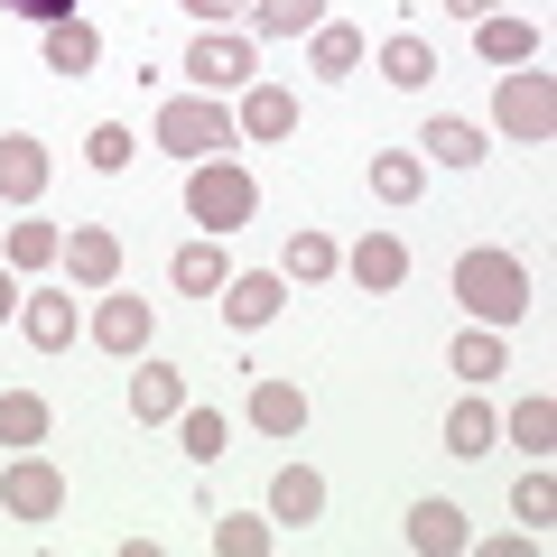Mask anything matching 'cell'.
Listing matches in <instances>:
<instances>
[{
	"label": "cell",
	"instance_id": "obj_1",
	"mask_svg": "<svg viewBox=\"0 0 557 557\" xmlns=\"http://www.w3.org/2000/svg\"><path fill=\"white\" fill-rule=\"evenodd\" d=\"M446 288H456V307L474 325H520L530 317V270H520V251H502V242H474Z\"/></svg>",
	"mask_w": 557,
	"mask_h": 557
},
{
	"label": "cell",
	"instance_id": "obj_2",
	"mask_svg": "<svg viewBox=\"0 0 557 557\" xmlns=\"http://www.w3.org/2000/svg\"><path fill=\"white\" fill-rule=\"evenodd\" d=\"M149 139H159L168 159H214V149H233V112H223V94H177L159 102V121H149Z\"/></svg>",
	"mask_w": 557,
	"mask_h": 557
},
{
	"label": "cell",
	"instance_id": "obj_3",
	"mask_svg": "<svg viewBox=\"0 0 557 557\" xmlns=\"http://www.w3.org/2000/svg\"><path fill=\"white\" fill-rule=\"evenodd\" d=\"M186 214H196L205 233H242V223L260 214L251 168H233V159H196V168H186Z\"/></svg>",
	"mask_w": 557,
	"mask_h": 557
},
{
	"label": "cell",
	"instance_id": "obj_4",
	"mask_svg": "<svg viewBox=\"0 0 557 557\" xmlns=\"http://www.w3.org/2000/svg\"><path fill=\"white\" fill-rule=\"evenodd\" d=\"M493 121L520 139V149H548V131H557V84L530 75V65H511V75L493 84Z\"/></svg>",
	"mask_w": 557,
	"mask_h": 557
},
{
	"label": "cell",
	"instance_id": "obj_5",
	"mask_svg": "<svg viewBox=\"0 0 557 557\" xmlns=\"http://www.w3.org/2000/svg\"><path fill=\"white\" fill-rule=\"evenodd\" d=\"M251 75H260V47L242 28H196V47H186V84L196 94H242Z\"/></svg>",
	"mask_w": 557,
	"mask_h": 557
},
{
	"label": "cell",
	"instance_id": "obj_6",
	"mask_svg": "<svg viewBox=\"0 0 557 557\" xmlns=\"http://www.w3.org/2000/svg\"><path fill=\"white\" fill-rule=\"evenodd\" d=\"M0 511L28 520V530H38V520H57V511H65V474H57L47 456H20L10 474H0Z\"/></svg>",
	"mask_w": 557,
	"mask_h": 557
},
{
	"label": "cell",
	"instance_id": "obj_7",
	"mask_svg": "<svg viewBox=\"0 0 557 557\" xmlns=\"http://www.w3.org/2000/svg\"><path fill=\"white\" fill-rule=\"evenodd\" d=\"M57 270L75 278V288H112V278H121V233H112V223H75L65 251H57Z\"/></svg>",
	"mask_w": 557,
	"mask_h": 557
},
{
	"label": "cell",
	"instance_id": "obj_8",
	"mask_svg": "<svg viewBox=\"0 0 557 557\" xmlns=\"http://www.w3.org/2000/svg\"><path fill=\"white\" fill-rule=\"evenodd\" d=\"M47 177H57L47 139H28V131L0 139V205H38V196H47Z\"/></svg>",
	"mask_w": 557,
	"mask_h": 557
},
{
	"label": "cell",
	"instance_id": "obj_9",
	"mask_svg": "<svg viewBox=\"0 0 557 557\" xmlns=\"http://www.w3.org/2000/svg\"><path fill=\"white\" fill-rule=\"evenodd\" d=\"M344 270H354L362 298H391L399 278H409V242H399V233H362L354 251H344Z\"/></svg>",
	"mask_w": 557,
	"mask_h": 557
},
{
	"label": "cell",
	"instance_id": "obj_10",
	"mask_svg": "<svg viewBox=\"0 0 557 557\" xmlns=\"http://www.w3.org/2000/svg\"><path fill=\"white\" fill-rule=\"evenodd\" d=\"M94 344H102V354H121V362H139V354H149V298H121V288H102V307H94Z\"/></svg>",
	"mask_w": 557,
	"mask_h": 557
},
{
	"label": "cell",
	"instance_id": "obj_11",
	"mask_svg": "<svg viewBox=\"0 0 557 557\" xmlns=\"http://www.w3.org/2000/svg\"><path fill=\"white\" fill-rule=\"evenodd\" d=\"M233 131L242 139H288L298 131V94H288V84H242V112H233Z\"/></svg>",
	"mask_w": 557,
	"mask_h": 557
},
{
	"label": "cell",
	"instance_id": "obj_12",
	"mask_svg": "<svg viewBox=\"0 0 557 557\" xmlns=\"http://www.w3.org/2000/svg\"><path fill=\"white\" fill-rule=\"evenodd\" d=\"M474 57L502 65V75H511V65H539V28L520 20V10H493V20H474Z\"/></svg>",
	"mask_w": 557,
	"mask_h": 557
},
{
	"label": "cell",
	"instance_id": "obj_13",
	"mask_svg": "<svg viewBox=\"0 0 557 557\" xmlns=\"http://www.w3.org/2000/svg\"><path fill=\"white\" fill-rule=\"evenodd\" d=\"M214 298H223V317H233V325H270L278 307H288V278H278V270H242V278H223Z\"/></svg>",
	"mask_w": 557,
	"mask_h": 557
},
{
	"label": "cell",
	"instance_id": "obj_14",
	"mask_svg": "<svg viewBox=\"0 0 557 557\" xmlns=\"http://www.w3.org/2000/svg\"><path fill=\"white\" fill-rule=\"evenodd\" d=\"M270 520H278V530H307V520H325V474H307V465H278V474H270Z\"/></svg>",
	"mask_w": 557,
	"mask_h": 557
},
{
	"label": "cell",
	"instance_id": "obj_15",
	"mask_svg": "<svg viewBox=\"0 0 557 557\" xmlns=\"http://www.w3.org/2000/svg\"><path fill=\"white\" fill-rule=\"evenodd\" d=\"M20 335L38 344V354H65V344H75V288H38V298H20Z\"/></svg>",
	"mask_w": 557,
	"mask_h": 557
},
{
	"label": "cell",
	"instance_id": "obj_16",
	"mask_svg": "<svg viewBox=\"0 0 557 557\" xmlns=\"http://www.w3.org/2000/svg\"><path fill=\"white\" fill-rule=\"evenodd\" d=\"M242 418H251L260 437H298V428H307V391H298V381H251Z\"/></svg>",
	"mask_w": 557,
	"mask_h": 557
},
{
	"label": "cell",
	"instance_id": "obj_17",
	"mask_svg": "<svg viewBox=\"0 0 557 557\" xmlns=\"http://www.w3.org/2000/svg\"><path fill=\"white\" fill-rule=\"evenodd\" d=\"M177 409H186V372H168V362H139V372H131V418H139V428H168Z\"/></svg>",
	"mask_w": 557,
	"mask_h": 557
},
{
	"label": "cell",
	"instance_id": "obj_18",
	"mask_svg": "<svg viewBox=\"0 0 557 557\" xmlns=\"http://www.w3.org/2000/svg\"><path fill=\"white\" fill-rule=\"evenodd\" d=\"M409 548L418 557H465V548H474V530H465L456 502H418V511H409Z\"/></svg>",
	"mask_w": 557,
	"mask_h": 557
},
{
	"label": "cell",
	"instance_id": "obj_19",
	"mask_svg": "<svg viewBox=\"0 0 557 557\" xmlns=\"http://www.w3.org/2000/svg\"><path fill=\"white\" fill-rule=\"evenodd\" d=\"M344 270V251L335 242L317 233V223H298V233H288V251H278V278H298V288H317V278H335Z\"/></svg>",
	"mask_w": 557,
	"mask_h": 557
},
{
	"label": "cell",
	"instance_id": "obj_20",
	"mask_svg": "<svg viewBox=\"0 0 557 557\" xmlns=\"http://www.w3.org/2000/svg\"><path fill=\"white\" fill-rule=\"evenodd\" d=\"M372 196L381 205H418L428 196V159H418V149H372Z\"/></svg>",
	"mask_w": 557,
	"mask_h": 557
},
{
	"label": "cell",
	"instance_id": "obj_21",
	"mask_svg": "<svg viewBox=\"0 0 557 557\" xmlns=\"http://www.w3.org/2000/svg\"><path fill=\"white\" fill-rule=\"evenodd\" d=\"M446 362H456V381H474V391H483L493 372H511V344H502V325H465Z\"/></svg>",
	"mask_w": 557,
	"mask_h": 557
},
{
	"label": "cell",
	"instance_id": "obj_22",
	"mask_svg": "<svg viewBox=\"0 0 557 557\" xmlns=\"http://www.w3.org/2000/svg\"><path fill=\"white\" fill-rule=\"evenodd\" d=\"M428 75H437V47L418 38V28H399V38H381V84H399V94H418Z\"/></svg>",
	"mask_w": 557,
	"mask_h": 557
},
{
	"label": "cell",
	"instance_id": "obj_23",
	"mask_svg": "<svg viewBox=\"0 0 557 557\" xmlns=\"http://www.w3.org/2000/svg\"><path fill=\"white\" fill-rule=\"evenodd\" d=\"M47 65H57V75H94L102 65V28L94 20H57L47 28Z\"/></svg>",
	"mask_w": 557,
	"mask_h": 557
},
{
	"label": "cell",
	"instance_id": "obj_24",
	"mask_svg": "<svg viewBox=\"0 0 557 557\" xmlns=\"http://www.w3.org/2000/svg\"><path fill=\"white\" fill-rule=\"evenodd\" d=\"M168 278H177L186 298H214V288H223V233H205V242H186V251L168 260Z\"/></svg>",
	"mask_w": 557,
	"mask_h": 557
},
{
	"label": "cell",
	"instance_id": "obj_25",
	"mask_svg": "<svg viewBox=\"0 0 557 557\" xmlns=\"http://www.w3.org/2000/svg\"><path fill=\"white\" fill-rule=\"evenodd\" d=\"M205 539H214V557H270V548H278V520L223 511V520H214V530H205Z\"/></svg>",
	"mask_w": 557,
	"mask_h": 557
},
{
	"label": "cell",
	"instance_id": "obj_26",
	"mask_svg": "<svg viewBox=\"0 0 557 557\" xmlns=\"http://www.w3.org/2000/svg\"><path fill=\"white\" fill-rule=\"evenodd\" d=\"M493 437H502V418L483 399H456L446 409V456H493Z\"/></svg>",
	"mask_w": 557,
	"mask_h": 557
},
{
	"label": "cell",
	"instance_id": "obj_27",
	"mask_svg": "<svg viewBox=\"0 0 557 557\" xmlns=\"http://www.w3.org/2000/svg\"><path fill=\"white\" fill-rule=\"evenodd\" d=\"M325 20V0H251V38H307Z\"/></svg>",
	"mask_w": 557,
	"mask_h": 557
},
{
	"label": "cell",
	"instance_id": "obj_28",
	"mask_svg": "<svg viewBox=\"0 0 557 557\" xmlns=\"http://www.w3.org/2000/svg\"><path fill=\"white\" fill-rule=\"evenodd\" d=\"M418 159H437V168H474V159H483V131H474V121H428Z\"/></svg>",
	"mask_w": 557,
	"mask_h": 557
},
{
	"label": "cell",
	"instance_id": "obj_29",
	"mask_svg": "<svg viewBox=\"0 0 557 557\" xmlns=\"http://www.w3.org/2000/svg\"><path fill=\"white\" fill-rule=\"evenodd\" d=\"M307 47H317V75H354L362 65V28H344V20H317Z\"/></svg>",
	"mask_w": 557,
	"mask_h": 557
},
{
	"label": "cell",
	"instance_id": "obj_30",
	"mask_svg": "<svg viewBox=\"0 0 557 557\" xmlns=\"http://www.w3.org/2000/svg\"><path fill=\"white\" fill-rule=\"evenodd\" d=\"M47 437V399L38 391H0V446H38Z\"/></svg>",
	"mask_w": 557,
	"mask_h": 557
},
{
	"label": "cell",
	"instance_id": "obj_31",
	"mask_svg": "<svg viewBox=\"0 0 557 557\" xmlns=\"http://www.w3.org/2000/svg\"><path fill=\"white\" fill-rule=\"evenodd\" d=\"M57 251H65L57 223H10V270H57Z\"/></svg>",
	"mask_w": 557,
	"mask_h": 557
},
{
	"label": "cell",
	"instance_id": "obj_32",
	"mask_svg": "<svg viewBox=\"0 0 557 557\" xmlns=\"http://www.w3.org/2000/svg\"><path fill=\"white\" fill-rule=\"evenodd\" d=\"M131 159H139V139L121 131V121H94V139H84V168H94V177H121Z\"/></svg>",
	"mask_w": 557,
	"mask_h": 557
},
{
	"label": "cell",
	"instance_id": "obj_33",
	"mask_svg": "<svg viewBox=\"0 0 557 557\" xmlns=\"http://www.w3.org/2000/svg\"><path fill=\"white\" fill-rule=\"evenodd\" d=\"M511 437H520V456H548V437H557V399H520V409H511Z\"/></svg>",
	"mask_w": 557,
	"mask_h": 557
},
{
	"label": "cell",
	"instance_id": "obj_34",
	"mask_svg": "<svg viewBox=\"0 0 557 557\" xmlns=\"http://www.w3.org/2000/svg\"><path fill=\"white\" fill-rule=\"evenodd\" d=\"M177 437H186V456H196V465H214L223 456V409H196V399H186V409H177Z\"/></svg>",
	"mask_w": 557,
	"mask_h": 557
},
{
	"label": "cell",
	"instance_id": "obj_35",
	"mask_svg": "<svg viewBox=\"0 0 557 557\" xmlns=\"http://www.w3.org/2000/svg\"><path fill=\"white\" fill-rule=\"evenodd\" d=\"M511 511L530 520V530H548V520H557V483H548V465H530V474L511 483Z\"/></svg>",
	"mask_w": 557,
	"mask_h": 557
},
{
	"label": "cell",
	"instance_id": "obj_36",
	"mask_svg": "<svg viewBox=\"0 0 557 557\" xmlns=\"http://www.w3.org/2000/svg\"><path fill=\"white\" fill-rule=\"evenodd\" d=\"M10 20H38V28H57V20H75V0H0Z\"/></svg>",
	"mask_w": 557,
	"mask_h": 557
},
{
	"label": "cell",
	"instance_id": "obj_37",
	"mask_svg": "<svg viewBox=\"0 0 557 557\" xmlns=\"http://www.w3.org/2000/svg\"><path fill=\"white\" fill-rule=\"evenodd\" d=\"M177 10H186L196 28H233V10H242V0H177Z\"/></svg>",
	"mask_w": 557,
	"mask_h": 557
},
{
	"label": "cell",
	"instance_id": "obj_38",
	"mask_svg": "<svg viewBox=\"0 0 557 557\" xmlns=\"http://www.w3.org/2000/svg\"><path fill=\"white\" fill-rule=\"evenodd\" d=\"M20 298H28V288H20V270H0V325L20 317Z\"/></svg>",
	"mask_w": 557,
	"mask_h": 557
},
{
	"label": "cell",
	"instance_id": "obj_39",
	"mask_svg": "<svg viewBox=\"0 0 557 557\" xmlns=\"http://www.w3.org/2000/svg\"><path fill=\"white\" fill-rule=\"evenodd\" d=\"M446 10H456V20H493L502 0H446Z\"/></svg>",
	"mask_w": 557,
	"mask_h": 557
}]
</instances>
